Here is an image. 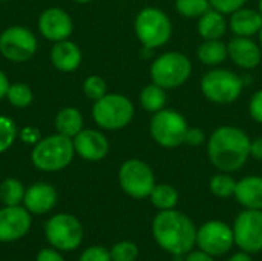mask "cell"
I'll return each instance as SVG.
<instances>
[{
  "label": "cell",
  "mask_w": 262,
  "mask_h": 261,
  "mask_svg": "<svg viewBox=\"0 0 262 261\" xmlns=\"http://www.w3.org/2000/svg\"><path fill=\"white\" fill-rule=\"evenodd\" d=\"M250 137L236 126H220L207 140V155L220 172H236L250 157Z\"/></svg>",
  "instance_id": "cell-1"
},
{
  "label": "cell",
  "mask_w": 262,
  "mask_h": 261,
  "mask_svg": "<svg viewBox=\"0 0 262 261\" xmlns=\"http://www.w3.org/2000/svg\"><path fill=\"white\" fill-rule=\"evenodd\" d=\"M152 235L158 246L172 255H186L196 245L193 222L177 209L160 211L152 222Z\"/></svg>",
  "instance_id": "cell-2"
},
{
  "label": "cell",
  "mask_w": 262,
  "mask_h": 261,
  "mask_svg": "<svg viewBox=\"0 0 262 261\" xmlns=\"http://www.w3.org/2000/svg\"><path fill=\"white\" fill-rule=\"evenodd\" d=\"M75 155L71 137L52 134L40 138L31 151V163L43 172H57L68 168Z\"/></svg>",
  "instance_id": "cell-3"
},
{
  "label": "cell",
  "mask_w": 262,
  "mask_h": 261,
  "mask_svg": "<svg viewBox=\"0 0 262 261\" xmlns=\"http://www.w3.org/2000/svg\"><path fill=\"white\" fill-rule=\"evenodd\" d=\"M134 31L143 48L154 51L170 40L173 29L169 15L163 9L146 6L135 15Z\"/></svg>",
  "instance_id": "cell-4"
},
{
  "label": "cell",
  "mask_w": 262,
  "mask_h": 261,
  "mask_svg": "<svg viewBox=\"0 0 262 261\" xmlns=\"http://www.w3.org/2000/svg\"><path fill=\"white\" fill-rule=\"evenodd\" d=\"M135 115V106L132 100L123 94H106L100 100L94 102L92 118L98 128L104 131L124 129Z\"/></svg>",
  "instance_id": "cell-5"
},
{
  "label": "cell",
  "mask_w": 262,
  "mask_h": 261,
  "mask_svg": "<svg viewBox=\"0 0 262 261\" xmlns=\"http://www.w3.org/2000/svg\"><path fill=\"white\" fill-rule=\"evenodd\" d=\"M192 75L190 58L178 51H170L158 55L150 65L152 83L163 89H177L183 86Z\"/></svg>",
  "instance_id": "cell-6"
},
{
  "label": "cell",
  "mask_w": 262,
  "mask_h": 261,
  "mask_svg": "<svg viewBox=\"0 0 262 261\" xmlns=\"http://www.w3.org/2000/svg\"><path fill=\"white\" fill-rule=\"evenodd\" d=\"M244 91L243 77L226 68H213L201 78L203 95L215 105H232Z\"/></svg>",
  "instance_id": "cell-7"
},
{
  "label": "cell",
  "mask_w": 262,
  "mask_h": 261,
  "mask_svg": "<svg viewBox=\"0 0 262 261\" xmlns=\"http://www.w3.org/2000/svg\"><path fill=\"white\" fill-rule=\"evenodd\" d=\"M189 129L186 117L175 109L163 108L161 111L152 114L149 123L150 137L157 145L166 149H173L184 143L186 132Z\"/></svg>",
  "instance_id": "cell-8"
},
{
  "label": "cell",
  "mask_w": 262,
  "mask_h": 261,
  "mask_svg": "<svg viewBox=\"0 0 262 261\" xmlns=\"http://www.w3.org/2000/svg\"><path fill=\"white\" fill-rule=\"evenodd\" d=\"M118 183L124 194L135 200L147 198L157 185L152 168L140 158H129L120 166Z\"/></svg>",
  "instance_id": "cell-9"
},
{
  "label": "cell",
  "mask_w": 262,
  "mask_h": 261,
  "mask_svg": "<svg viewBox=\"0 0 262 261\" xmlns=\"http://www.w3.org/2000/svg\"><path fill=\"white\" fill-rule=\"evenodd\" d=\"M37 48V37L26 26L14 25L0 34V54L9 62L25 63L35 55Z\"/></svg>",
  "instance_id": "cell-10"
},
{
  "label": "cell",
  "mask_w": 262,
  "mask_h": 261,
  "mask_svg": "<svg viewBox=\"0 0 262 261\" xmlns=\"http://www.w3.org/2000/svg\"><path fill=\"white\" fill-rule=\"evenodd\" d=\"M45 235L55 249L74 251L81 245L84 231L77 217L71 214H57L48 220Z\"/></svg>",
  "instance_id": "cell-11"
},
{
  "label": "cell",
  "mask_w": 262,
  "mask_h": 261,
  "mask_svg": "<svg viewBox=\"0 0 262 261\" xmlns=\"http://www.w3.org/2000/svg\"><path fill=\"white\" fill-rule=\"evenodd\" d=\"M235 245L247 252L258 254L262 251V209H244L232 226Z\"/></svg>",
  "instance_id": "cell-12"
},
{
  "label": "cell",
  "mask_w": 262,
  "mask_h": 261,
  "mask_svg": "<svg viewBox=\"0 0 262 261\" xmlns=\"http://www.w3.org/2000/svg\"><path fill=\"white\" fill-rule=\"evenodd\" d=\"M233 245V229L224 222L210 220L196 229V246L213 258L226 255Z\"/></svg>",
  "instance_id": "cell-13"
},
{
  "label": "cell",
  "mask_w": 262,
  "mask_h": 261,
  "mask_svg": "<svg viewBox=\"0 0 262 261\" xmlns=\"http://www.w3.org/2000/svg\"><path fill=\"white\" fill-rule=\"evenodd\" d=\"M31 212L25 206H5L0 209V243L23 238L31 229Z\"/></svg>",
  "instance_id": "cell-14"
},
{
  "label": "cell",
  "mask_w": 262,
  "mask_h": 261,
  "mask_svg": "<svg viewBox=\"0 0 262 261\" xmlns=\"http://www.w3.org/2000/svg\"><path fill=\"white\" fill-rule=\"evenodd\" d=\"M38 31L43 38L49 42L68 40L74 32L72 17L61 8L52 6L45 9L38 17Z\"/></svg>",
  "instance_id": "cell-15"
},
{
  "label": "cell",
  "mask_w": 262,
  "mask_h": 261,
  "mask_svg": "<svg viewBox=\"0 0 262 261\" xmlns=\"http://www.w3.org/2000/svg\"><path fill=\"white\" fill-rule=\"evenodd\" d=\"M74 149L86 162H100L103 160L111 149L107 137L97 129H81L74 138Z\"/></svg>",
  "instance_id": "cell-16"
},
{
  "label": "cell",
  "mask_w": 262,
  "mask_h": 261,
  "mask_svg": "<svg viewBox=\"0 0 262 261\" xmlns=\"http://www.w3.org/2000/svg\"><path fill=\"white\" fill-rule=\"evenodd\" d=\"M229 58L243 69H255L259 66L262 60V48L250 37H238L232 38L227 43Z\"/></svg>",
  "instance_id": "cell-17"
},
{
  "label": "cell",
  "mask_w": 262,
  "mask_h": 261,
  "mask_svg": "<svg viewBox=\"0 0 262 261\" xmlns=\"http://www.w3.org/2000/svg\"><path fill=\"white\" fill-rule=\"evenodd\" d=\"M58 194L49 183H34L25 191L23 206L35 215H43L52 211L57 205Z\"/></svg>",
  "instance_id": "cell-18"
},
{
  "label": "cell",
  "mask_w": 262,
  "mask_h": 261,
  "mask_svg": "<svg viewBox=\"0 0 262 261\" xmlns=\"http://www.w3.org/2000/svg\"><path fill=\"white\" fill-rule=\"evenodd\" d=\"M83 54L77 43L71 40H61L54 43L51 49V63L61 72H74L81 65Z\"/></svg>",
  "instance_id": "cell-19"
},
{
  "label": "cell",
  "mask_w": 262,
  "mask_h": 261,
  "mask_svg": "<svg viewBox=\"0 0 262 261\" xmlns=\"http://www.w3.org/2000/svg\"><path fill=\"white\" fill-rule=\"evenodd\" d=\"M233 197L244 209H262V177L249 175L241 178Z\"/></svg>",
  "instance_id": "cell-20"
},
{
  "label": "cell",
  "mask_w": 262,
  "mask_h": 261,
  "mask_svg": "<svg viewBox=\"0 0 262 261\" xmlns=\"http://www.w3.org/2000/svg\"><path fill=\"white\" fill-rule=\"evenodd\" d=\"M229 26L238 37H253L262 26V15L259 11L250 8H241L230 14Z\"/></svg>",
  "instance_id": "cell-21"
},
{
  "label": "cell",
  "mask_w": 262,
  "mask_h": 261,
  "mask_svg": "<svg viewBox=\"0 0 262 261\" xmlns=\"http://www.w3.org/2000/svg\"><path fill=\"white\" fill-rule=\"evenodd\" d=\"M227 26L229 23L226 20V15L210 8L198 18L196 29L204 40H221L227 31Z\"/></svg>",
  "instance_id": "cell-22"
},
{
  "label": "cell",
  "mask_w": 262,
  "mask_h": 261,
  "mask_svg": "<svg viewBox=\"0 0 262 261\" xmlns=\"http://www.w3.org/2000/svg\"><path fill=\"white\" fill-rule=\"evenodd\" d=\"M83 115L80 112V109L74 108V106H68L63 108L57 112L55 115V131L61 135L71 137L74 138L81 129H83Z\"/></svg>",
  "instance_id": "cell-23"
},
{
  "label": "cell",
  "mask_w": 262,
  "mask_h": 261,
  "mask_svg": "<svg viewBox=\"0 0 262 261\" xmlns=\"http://www.w3.org/2000/svg\"><path fill=\"white\" fill-rule=\"evenodd\" d=\"M196 55L198 60L206 66L216 68L229 57V51H227V45L223 40H204L198 46Z\"/></svg>",
  "instance_id": "cell-24"
},
{
  "label": "cell",
  "mask_w": 262,
  "mask_h": 261,
  "mask_svg": "<svg viewBox=\"0 0 262 261\" xmlns=\"http://www.w3.org/2000/svg\"><path fill=\"white\" fill-rule=\"evenodd\" d=\"M166 102H167L166 89H163L161 86H158L155 83L146 85L143 88V91L140 92V103H141L143 109L150 114L161 111L166 106Z\"/></svg>",
  "instance_id": "cell-25"
},
{
  "label": "cell",
  "mask_w": 262,
  "mask_h": 261,
  "mask_svg": "<svg viewBox=\"0 0 262 261\" xmlns=\"http://www.w3.org/2000/svg\"><path fill=\"white\" fill-rule=\"evenodd\" d=\"M149 198L157 209L167 211V209H175V206L180 200V194L172 185L160 183V185H155Z\"/></svg>",
  "instance_id": "cell-26"
},
{
  "label": "cell",
  "mask_w": 262,
  "mask_h": 261,
  "mask_svg": "<svg viewBox=\"0 0 262 261\" xmlns=\"http://www.w3.org/2000/svg\"><path fill=\"white\" fill-rule=\"evenodd\" d=\"M25 186L17 178H5L0 183V203L5 206H18L25 197Z\"/></svg>",
  "instance_id": "cell-27"
},
{
  "label": "cell",
  "mask_w": 262,
  "mask_h": 261,
  "mask_svg": "<svg viewBox=\"0 0 262 261\" xmlns=\"http://www.w3.org/2000/svg\"><path fill=\"white\" fill-rule=\"evenodd\" d=\"M236 183L238 182L232 175H229L227 172H221V174H216L210 178L209 189L218 198H229V197L235 195Z\"/></svg>",
  "instance_id": "cell-28"
},
{
  "label": "cell",
  "mask_w": 262,
  "mask_h": 261,
  "mask_svg": "<svg viewBox=\"0 0 262 261\" xmlns=\"http://www.w3.org/2000/svg\"><path fill=\"white\" fill-rule=\"evenodd\" d=\"M6 100L15 108H28L34 102V92L31 86L26 83H21V82L11 83L8 94H6Z\"/></svg>",
  "instance_id": "cell-29"
},
{
  "label": "cell",
  "mask_w": 262,
  "mask_h": 261,
  "mask_svg": "<svg viewBox=\"0 0 262 261\" xmlns=\"http://www.w3.org/2000/svg\"><path fill=\"white\" fill-rule=\"evenodd\" d=\"M177 12L184 18H200L210 9L209 0H175Z\"/></svg>",
  "instance_id": "cell-30"
},
{
  "label": "cell",
  "mask_w": 262,
  "mask_h": 261,
  "mask_svg": "<svg viewBox=\"0 0 262 261\" xmlns=\"http://www.w3.org/2000/svg\"><path fill=\"white\" fill-rule=\"evenodd\" d=\"M18 137V129L15 122L8 115H0V154L11 149Z\"/></svg>",
  "instance_id": "cell-31"
},
{
  "label": "cell",
  "mask_w": 262,
  "mask_h": 261,
  "mask_svg": "<svg viewBox=\"0 0 262 261\" xmlns=\"http://www.w3.org/2000/svg\"><path fill=\"white\" fill-rule=\"evenodd\" d=\"M83 92L89 100H100L107 94V85L100 75H89L83 82Z\"/></svg>",
  "instance_id": "cell-32"
},
{
  "label": "cell",
  "mask_w": 262,
  "mask_h": 261,
  "mask_svg": "<svg viewBox=\"0 0 262 261\" xmlns=\"http://www.w3.org/2000/svg\"><path fill=\"white\" fill-rule=\"evenodd\" d=\"M138 254L140 249L134 242H118L111 249L112 261H137Z\"/></svg>",
  "instance_id": "cell-33"
},
{
  "label": "cell",
  "mask_w": 262,
  "mask_h": 261,
  "mask_svg": "<svg viewBox=\"0 0 262 261\" xmlns=\"http://www.w3.org/2000/svg\"><path fill=\"white\" fill-rule=\"evenodd\" d=\"M209 2H210V8L220 11L224 15L233 14L235 11L241 9L247 3V0H209Z\"/></svg>",
  "instance_id": "cell-34"
},
{
  "label": "cell",
  "mask_w": 262,
  "mask_h": 261,
  "mask_svg": "<svg viewBox=\"0 0 262 261\" xmlns=\"http://www.w3.org/2000/svg\"><path fill=\"white\" fill-rule=\"evenodd\" d=\"M78 261H112L111 258V251H107L103 246H91L88 248Z\"/></svg>",
  "instance_id": "cell-35"
},
{
  "label": "cell",
  "mask_w": 262,
  "mask_h": 261,
  "mask_svg": "<svg viewBox=\"0 0 262 261\" xmlns=\"http://www.w3.org/2000/svg\"><path fill=\"white\" fill-rule=\"evenodd\" d=\"M249 112H250V117L256 122L262 125V89L256 91L250 102H249Z\"/></svg>",
  "instance_id": "cell-36"
},
{
  "label": "cell",
  "mask_w": 262,
  "mask_h": 261,
  "mask_svg": "<svg viewBox=\"0 0 262 261\" xmlns=\"http://www.w3.org/2000/svg\"><path fill=\"white\" fill-rule=\"evenodd\" d=\"M206 142V134L203 129L200 128H189L187 132H186V137H184V143L189 145V146H201L203 143Z\"/></svg>",
  "instance_id": "cell-37"
},
{
  "label": "cell",
  "mask_w": 262,
  "mask_h": 261,
  "mask_svg": "<svg viewBox=\"0 0 262 261\" xmlns=\"http://www.w3.org/2000/svg\"><path fill=\"white\" fill-rule=\"evenodd\" d=\"M18 137L26 145H35L40 142V131L35 126H25L21 131H18Z\"/></svg>",
  "instance_id": "cell-38"
},
{
  "label": "cell",
  "mask_w": 262,
  "mask_h": 261,
  "mask_svg": "<svg viewBox=\"0 0 262 261\" xmlns=\"http://www.w3.org/2000/svg\"><path fill=\"white\" fill-rule=\"evenodd\" d=\"M35 261H64V258L61 257V254L58 252V249H41L38 254H37V258Z\"/></svg>",
  "instance_id": "cell-39"
},
{
  "label": "cell",
  "mask_w": 262,
  "mask_h": 261,
  "mask_svg": "<svg viewBox=\"0 0 262 261\" xmlns=\"http://www.w3.org/2000/svg\"><path fill=\"white\" fill-rule=\"evenodd\" d=\"M250 157H253L258 162H262V137L252 140V143H250Z\"/></svg>",
  "instance_id": "cell-40"
},
{
  "label": "cell",
  "mask_w": 262,
  "mask_h": 261,
  "mask_svg": "<svg viewBox=\"0 0 262 261\" xmlns=\"http://www.w3.org/2000/svg\"><path fill=\"white\" fill-rule=\"evenodd\" d=\"M184 261H215L212 255L206 254L204 251H190L189 254H186V260Z\"/></svg>",
  "instance_id": "cell-41"
},
{
  "label": "cell",
  "mask_w": 262,
  "mask_h": 261,
  "mask_svg": "<svg viewBox=\"0 0 262 261\" xmlns=\"http://www.w3.org/2000/svg\"><path fill=\"white\" fill-rule=\"evenodd\" d=\"M11 83L6 77V74L0 69V100L2 98H6V94H8V89H9Z\"/></svg>",
  "instance_id": "cell-42"
},
{
  "label": "cell",
  "mask_w": 262,
  "mask_h": 261,
  "mask_svg": "<svg viewBox=\"0 0 262 261\" xmlns=\"http://www.w3.org/2000/svg\"><path fill=\"white\" fill-rule=\"evenodd\" d=\"M227 261H253V258L250 257V254L241 251V252H238V254H233Z\"/></svg>",
  "instance_id": "cell-43"
},
{
  "label": "cell",
  "mask_w": 262,
  "mask_h": 261,
  "mask_svg": "<svg viewBox=\"0 0 262 261\" xmlns=\"http://www.w3.org/2000/svg\"><path fill=\"white\" fill-rule=\"evenodd\" d=\"M258 38H259V45H261L262 48V26L261 29H259V32H258Z\"/></svg>",
  "instance_id": "cell-44"
},
{
  "label": "cell",
  "mask_w": 262,
  "mask_h": 261,
  "mask_svg": "<svg viewBox=\"0 0 262 261\" xmlns=\"http://www.w3.org/2000/svg\"><path fill=\"white\" fill-rule=\"evenodd\" d=\"M75 3H80V5H84V3H89L91 0H74Z\"/></svg>",
  "instance_id": "cell-45"
},
{
  "label": "cell",
  "mask_w": 262,
  "mask_h": 261,
  "mask_svg": "<svg viewBox=\"0 0 262 261\" xmlns=\"http://www.w3.org/2000/svg\"><path fill=\"white\" fill-rule=\"evenodd\" d=\"M258 11L261 12V15H262V0H259V5H258Z\"/></svg>",
  "instance_id": "cell-46"
}]
</instances>
